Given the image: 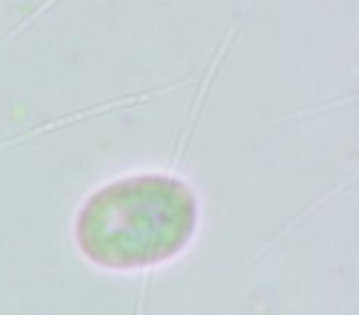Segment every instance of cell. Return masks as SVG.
Returning <instances> with one entry per match:
<instances>
[{"mask_svg": "<svg viewBox=\"0 0 359 315\" xmlns=\"http://www.w3.org/2000/svg\"><path fill=\"white\" fill-rule=\"evenodd\" d=\"M197 202L185 182L135 175L99 190L76 220V239L91 261L133 269L165 261L190 241Z\"/></svg>", "mask_w": 359, "mask_h": 315, "instance_id": "6da1fadb", "label": "cell"}]
</instances>
